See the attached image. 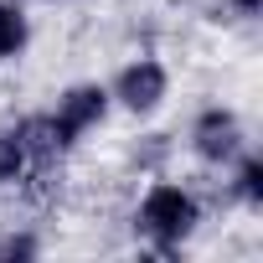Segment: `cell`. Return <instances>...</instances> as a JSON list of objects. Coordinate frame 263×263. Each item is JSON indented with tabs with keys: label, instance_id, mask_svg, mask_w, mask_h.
<instances>
[{
	"label": "cell",
	"instance_id": "6da1fadb",
	"mask_svg": "<svg viewBox=\"0 0 263 263\" xmlns=\"http://www.w3.org/2000/svg\"><path fill=\"white\" fill-rule=\"evenodd\" d=\"M196 217H201V206H196V196L181 191V186H150L145 201H140V232H145L150 242H160V248L186 242L191 227H196Z\"/></svg>",
	"mask_w": 263,
	"mask_h": 263
},
{
	"label": "cell",
	"instance_id": "5b68a950",
	"mask_svg": "<svg viewBox=\"0 0 263 263\" xmlns=\"http://www.w3.org/2000/svg\"><path fill=\"white\" fill-rule=\"evenodd\" d=\"M21 47H26V21H21L16 6L0 0V57H16Z\"/></svg>",
	"mask_w": 263,
	"mask_h": 263
},
{
	"label": "cell",
	"instance_id": "277c9868",
	"mask_svg": "<svg viewBox=\"0 0 263 263\" xmlns=\"http://www.w3.org/2000/svg\"><path fill=\"white\" fill-rule=\"evenodd\" d=\"M165 67L160 62H150V57H140V62H129L124 72H119V83H114V98L124 103V108H135V114H150L160 98H165Z\"/></svg>",
	"mask_w": 263,
	"mask_h": 263
},
{
	"label": "cell",
	"instance_id": "3957f363",
	"mask_svg": "<svg viewBox=\"0 0 263 263\" xmlns=\"http://www.w3.org/2000/svg\"><path fill=\"white\" fill-rule=\"evenodd\" d=\"M191 140H196V155H201V160H212V165L237 160V150H242L237 114H227V108H206V114L196 119V129H191Z\"/></svg>",
	"mask_w": 263,
	"mask_h": 263
},
{
	"label": "cell",
	"instance_id": "52a82bcc",
	"mask_svg": "<svg viewBox=\"0 0 263 263\" xmlns=\"http://www.w3.org/2000/svg\"><path fill=\"white\" fill-rule=\"evenodd\" d=\"M237 6V16H258V0H232Z\"/></svg>",
	"mask_w": 263,
	"mask_h": 263
},
{
	"label": "cell",
	"instance_id": "7a4b0ae2",
	"mask_svg": "<svg viewBox=\"0 0 263 263\" xmlns=\"http://www.w3.org/2000/svg\"><path fill=\"white\" fill-rule=\"evenodd\" d=\"M103 114H108V93H103V88H72V93L57 103V114H52V135H57V145L67 150L78 135H88Z\"/></svg>",
	"mask_w": 263,
	"mask_h": 263
},
{
	"label": "cell",
	"instance_id": "8992f818",
	"mask_svg": "<svg viewBox=\"0 0 263 263\" xmlns=\"http://www.w3.org/2000/svg\"><path fill=\"white\" fill-rule=\"evenodd\" d=\"M237 196H242L248 206L263 201V160H258V155H248V160L237 165Z\"/></svg>",
	"mask_w": 263,
	"mask_h": 263
}]
</instances>
